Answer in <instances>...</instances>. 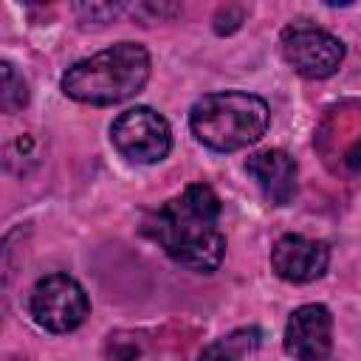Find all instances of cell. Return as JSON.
I'll list each match as a JSON object with an SVG mask.
<instances>
[{
  "instance_id": "obj_1",
  "label": "cell",
  "mask_w": 361,
  "mask_h": 361,
  "mask_svg": "<svg viewBox=\"0 0 361 361\" xmlns=\"http://www.w3.org/2000/svg\"><path fill=\"white\" fill-rule=\"evenodd\" d=\"M220 197L206 183H189L180 195L161 203L144 223V231L169 259L189 271L209 274L220 265L226 240L220 231Z\"/></svg>"
},
{
  "instance_id": "obj_2",
  "label": "cell",
  "mask_w": 361,
  "mask_h": 361,
  "mask_svg": "<svg viewBox=\"0 0 361 361\" xmlns=\"http://www.w3.org/2000/svg\"><path fill=\"white\" fill-rule=\"evenodd\" d=\"M149 79V54L138 42H116L62 73V93L82 104H118Z\"/></svg>"
},
{
  "instance_id": "obj_3",
  "label": "cell",
  "mask_w": 361,
  "mask_h": 361,
  "mask_svg": "<svg viewBox=\"0 0 361 361\" xmlns=\"http://www.w3.org/2000/svg\"><path fill=\"white\" fill-rule=\"evenodd\" d=\"M271 121L265 99L245 90H220L200 96L189 110L192 135L217 152H234L257 144Z\"/></svg>"
},
{
  "instance_id": "obj_4",
  "label": "cell",
  "mask_w": 361,
  "mask_h": 361,
  "mask_svg": "<svg viewBox=\"0 0 361 361\" xmlns=\"http://www.w3.org/2000/svg\"><path fill=\"white\" fill-rule=\"evenodd\" d=\"M28 313L48 333H71L87 319L90 302L85 288L73 276L48 274L31 288Z\"/></svg>"
},
{
  "instance_id": "obj_5",
  "label": "cell",
  "mask_w": 361,
  "mask_h": 361,
  "mask_svg": "<svg viewBox=\"0 0 361 361\" xmlns=\"http://www.w3.org/2000/svg\"><path fill=\"white\" fill-rule=\"evenodd\" d=\"M110 141L133 164H158L172 149V130L152 107H130L110 124Z\"/></svg>"
},
{
  "instance_id": "obj_6",
  "label": "cell",
  "mask_w": 361,
  "mask_h": 361,
  "mask_svg": "<svg viewBox=\"0 0 361 361\" xmlns=\"http://www.w3.org/2000/svg\"><path fill=\"white\" fill-rule=\"evenodd\" d=\"M285 62L305 79H327L344 62V42L316 25H288L279 37Z\"/></svg>"
},
{
  "instance_id": "obj_7",
  "label": "cell",
  "mask_w": 361,
  "mask_h": 361,
  "mask_svg": "<svg viewBox=\"0 0 361 361\" xmlns=\"http://www.w3.org/2000/svg\"><path fill=\"white\" fill-rule=\"evenodd\" d=\"M333 350V316L324 305H302L288 316L285 353L296 361H324Z\"/></svg>"
},
{
  "instance_id": "obj_8",
  "label": "cell",
  "mask_w": 361,
  "mask_h": 361,
  "mask_svg": "<svg viewBox=\"0 0 361 361\" xmlns=\"http://www.w3.org/2000/svg\"><path fill=\"white\" fill-rule=\"evenodd\" d=\"M330 265V248L322 240H310L302 234H285L271 248V268L279 279L305 285L319 279Z\"/></svg>"
},
{
  "instance_id": "obj_9",
  "label": "cell",
  "mask_w": 361,
  "mask_h": 361,
  "mask_svg": "<svg viewBox=\"0 0 361 361\" xmlns=\"http://www.w3.org/2000/svg\"><path fill=\"white\" fill-rule=\"evenodd\" d=\"M245 172L274 206H288L296 195V161L285 149H262L245 161Z\"/></svg>"
},
{
  "instance_id": "obj_10",
  "label": "cell",
  "mask_w": 361,
  "mask_h": 361,
  "mask_svg": "<svg viewBox=\"0 0 361 361\" xmlns=\"http://www.w3.org/2000/svg\"><path fill=\"white\" fill-rule=\"evenodd\" d=\"M259 341V333L251 327V330H234L217 341H212L197 361H243Z\"/></svg>"
},
{
  "instance_id": "obj_11",
  "label": "cell",
  "mask_w": 361,
  "mask_h": 361,
  "mask_svg": "<svg viewBox=\"0 0 361 361\" xmlns=\"http://www.w3.org/2000/svg\"><path fill=\"white\" fill-rule=\"evenodd\" d=\"M3 90H0V107L3 113H17L28 104V85L25 79L14 71L11 62H3Z\"/></svg>"
},
{
  "instance_id": "obj_12",
  "label": "cell",
  "mask_w": 361,
  "mask_h": 361,
  "mask_svg": "<svg viewBox=\"0 0 361 361\" xmlns=\"http://www.w3.org/2000/svg\"><path fill=\"white\" fill-rule=\"evenodd\" d=\"M14 361H23V358H14Z\"/></svg>"
}]
</instances>
